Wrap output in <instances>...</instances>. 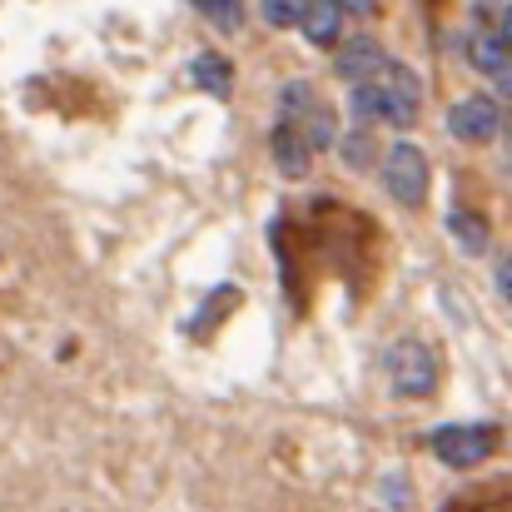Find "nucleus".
Wrapping results in <instances>:
<instances>
[{"mask_svg": "<svg viewBox=\"0 0 512 512\" xmlns=\"http://www.w3.org/2000/svg\"><path fill=\"white\" fill-rule=\"evenodd\" d=\"M309 5H314V0H264V20L284 30V25H299Z\"/></svg>", "mask_w": 512, "mask_h": 512, "instance_id": "ddd939ff", "label": "nucleus"}, {"mask_svg": "<svg viewBox=\"0 0 512 512\" xmlns=\"http://www.w3.org/2000/svg\"><path fill=\"white\" fill-rule=\"evenodd\" d=\"M274 160H279V170L289 174V179H304L309 165H314V150L304 145V135L294 125H279L274 130Z\"/></svg>", "mask_w": 512, "mask_h": 512, "instance_id": "0eeeda50", "label": "nucleus"}, {"mask_svg": "<svg viewBox=\"0 0 512 512\" xmlns=\"http://www.w3.org/2000/svg\"><path fill=\"white\" fill-rule=\"evenodd\" d=\"M493 80H498V95H503V100H512V60L498 70V75H493Z\"/></svg>", "mask_w": 512, "mask_h": 512, "instance_id": "a211bd4d", "label": "nucleus"}, {"mask_svg": "<svg viewBox=\"0 0 512 512\" xmlns=\"http://www.w3.org/2000/svg\"><path fill=\"white\" fill-rule=\"evenodd\" d=\"M498 294H503V299L512 304V259L503 264V269H498Z\"/></svg>", "mask_w": 512, "mask_h": 512, "instance_id": "6ab92c4d", "label": "nucleus"}, {"mask_svg": "<svg viewBox=\"0 0 512 512\" xmlns=\"http://www.w3.org/2000/svg\"><path fill=\"white\" fill-rule=\"evenodd\" d=\"M194 5H199L214 25H224V30H229V25H239V0H194Z\"/></svg>", "mask_w": 512, "mask_h": 512, "instance_id": "4468645a", "label": "nucleus"}, {"mask_svg": "<svg viewBox=\"0 0 512 512\" xmlns=\"http://www.w3.org/2000/svg\"><path fill=\"white\" fill-rule=\"evenodd\" d=\"M503 45H508V55H512V5H503V15H498V30H493Z\"/></svg>", "mask_w": 512, "mask_h": 512, "instance_id": "f3484780", "label": "nucleus"}, {"mask_svg": "<svg viewBox=\"0 0 512 512\" xmlns=\"http://www.w3.org/2000/svg\"><path fill=\"white\" fill-rule=\"evenodd\" d=\"M508 60H512V55H508V45H503L498 35H473V40H468V65H473V70L498 75Z\"/></svg>", "mask_w": 512, "mask_h": 512, "instance_id": "9d476101", "label": "nucleus"}, {"mask_svg": "<svg viewBox=\"0 0 512 512\" xmlns=\"http://www.w3.org/2000/svg\"><path fill=\"white\" fill-rule=\"evenodd\" d=\"M388 373H393V388L403 398H423V393H433L438 363H433V353L423 343L403 339V343H393V353H388Z\"/></svg>", "mask_w": 512, "mask_h": 512, "instance_id": "7ed1b4c3", "label": "nucleus"}, {"mask_svg": "<svg viewBox=\"0 0 512 512\" xmlns=\"http://www.w3.org/2000/svg\"><path fill=\"white\" fill-rule=\"evenodd\" d=\"M353 115H358V120H378V95H373V85H368V80L353 90Z\"/></svg>", "mask_w": 512, "mask_h": 512, "instance_id": "2eb2a0df", "label": "nucleus"}, {"mask_svg": "<svg viewBox=\"0 0 512 512\" xmlns=\"http://www.w3.org/2000/svg\"><path fill=\"white\" fill-rule=\"evenodd\" d=\"M493 448H498V428L488 423H453L433 433V453L448 468H478L483 458H493Z\"/></svg>", "mask_w": 512, "mask_h": 512, "instance_id": "f03ea898", "label": "nucleus"}, {"mask_svg": "<svg viewBox=\"0 0 512 512\" xmlns=\"http://www.w3.org/2000/svg\"><path fill=\"white\" fill-rule=\"evenodd\" d=\"M304 35L314 40V45H334L339 40V30H343V15H339V5H329V0H314L309 10H304Z\"/></svg>", "mask_w": 512, "mask_h": 512, "instance_id": "1a4fd4ad", "label": "nucleus"}, {"mask_svg": "<svg viewBox=\"0 0 512 512\" xmlns=\"http://www.w3.org/2000/svg\"><path fill=\"white\" fill-rule=\"evenodd\" d=\"M448 229H453V239H458V244H463L468 254H483V249H488V224H483L478 214H468V209H458Z\"/></svg>", "mask_w": 512, "mask_h": 512, "instance_id": "9b49d317", "label": "nucleus"}, {"mask_svg": "<svg viewBox=\"0 0 512 512\" xmlns=\"http://www.w3.org/2000/svg\"><path fill=\"white\" fill-rule=\"evenodd\" d=\"M508 140H512V115H508Z\"/></svg>", "mask_w": 512, "mask_h": 512, "instance_id": "aec40b11", "label": "nucleus"}, {"mask_svg": "<svg viewBox=\"0 0 512 512\" xmlns=\"http://www.w3.org/2000/svg\"><path fill=\"white\" fill-rule=\"evenodd\" d=\"M329 5H339V15H373L378 10V0H329Z\"/></svg>", "mask_w": 512, "mask_h": 512, "instance_id": "dca6fc26", "label": "nucleus"}, {"mask_svg": "<svg viewBox=\"0 0 512 512\" xmlns=\"http://www.w3.org/2000/svg\"><path fill=\"white\" fill-rule=\"evenodd\" d=\"M189 80L199 85V90H209L214 100H229V90H234V70H229V60H219V55H194V65H189Z\"/></svg>", "mask_w": 512, "mask_h": 512, "instance_id": "6e6552de", "label": "nucleus"}, {"mask_svg": "<svg viewBox=\"0 0 512 512\" xmlns=\"http://www.w3.org/2000/svg\"><path fill=\"white\" fill-rule=\"evenodd\" d=\"M388 55H383V45L373 40V35H353V40H343L339 45V60H334V70H339L343 80H353V85H363L378 65H383Z\"/></svg>", "mask_w": 512, "mask_h": 512, "instance_id": "423d86ee", "label": "nucleus"}, {"mask_svg": "<svg viewBox=\"0 0 512 512\" xmlns=\"http://www.w3.org/2000/svg\"><path fill=\"white\" fill-rule=\"evenodd\" d=\"M498 125H503V110H498V100H493V95H468V100H458V105H453V115H448V130H453L458 140H468V145L493 140V135H498Z\"/></svg>", "mask_w": 512, "mask_h": 512, "instance_id": "39448f33", "label": "nucleus"}, {"mask_svg": "<svg viewBox=\"0 0 512 512\" xmlns=\"http://www.w3.org/2000/svg\"><path fill=\"white\" fill-rule=\"evenodd\" d=\"M314 105H319V95H314L309 85H299V80H294V85H284V125H299Z\"/></svg>", "mask_w": 512, "mask_h": 512, "instance_id": "f8f14e48", "label": "nucleus"}, {"mask_svg": "<svg viewBox=\"0 0 512 512\" xmlns=\"http://www.w3.org/2000/svg\"><path fill=\"white\" fill-rule=\"evenodd\" d=\"M383 184H388V194L398 204H423V194H428V160H423V150L393 145L388 160H383Z\"/></svg>", "mask_w": 512, "mask_h": 512, "instance_id": "20e7f679", "label": "nucleus"}, {"mask_svg": "<svg viewBox=\"0 0 512 512\" xmlns=\"http://www.w3.org/2000/svg\"><path fill=\"white\" fill-rule=\"evenodd\" d=\"M368 85H373V95H378V120H388V125H413V120H418L423 80H418L408 65L383 60V65L368 75Z\"/></svg>", "mask_w": 512, "mask_h": 512, "instance_id": "f257e3e1", "label": "nucleus"}]
</instances>
